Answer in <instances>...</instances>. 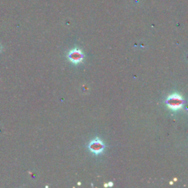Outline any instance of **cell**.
Here are the masks:
<instances>
[{"label": "cell", "mask_w": 188, "mask_h": 188, "mask_svg": "<svg viewBox=\"0 0 188 188\" xmlns=\"http://www.w3.org/2000/svg\"><path fill=\"white\" fill-rule=\"evenodd\" d=\"M104 149H105V145L98 138H95L88 144V149L91 153L95 155H99L102 154Z\"/></svg>", "instance_id": "obj_2"}, {"label": "cell", "mask_w": 188, "mask_h": 188, "mask_svg": "<svg viewBox=\"0 0 188 188\" xmlns=\"http://www.w3.org/2000/svg\"><path fill=\"white\" fill-rule=\"evenodd\" d=\"M166 104L171 110L177 111L183 107L184 104V99L179 93H173L168 95L165 101Z\"/></svg>", "instance_id": "obj_1"}, {"label": "cell", "mask_w": 188, "mask_h": 188, "mask_svg": "<svg viewBox=\"0 0 188 188\" xmlns=\"http://www.w3.org/2000/svg\"><path fill=\"white\" fill-rule=\"evenodd\" d=\"M108 185L109 186H112V185H113V184H112V183H111V182L108 183Z\"/></svg>", "instance_id": "obj_4"}, {"label": "cell", "mask_w": 188, "mask_h": 188, "mask_svg": "<svg viewBox=\"0 0 188 188\" xmlns=\"http://www.w3.org/2000/svg\"><path fill=\"white\" fill-rule=\"evenodd\" d=\"M68 58L69 60L74 64H79L83 60L84 55L81 50L78 49H74L69 52L68 55Z\"/></svg>", "instance_id": "obj_3"}]
</instances>
